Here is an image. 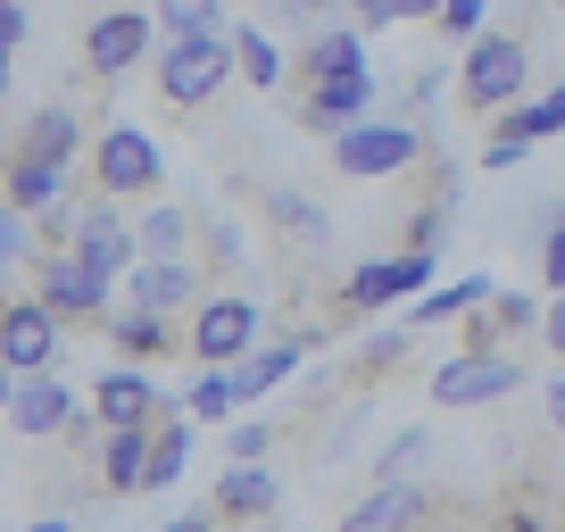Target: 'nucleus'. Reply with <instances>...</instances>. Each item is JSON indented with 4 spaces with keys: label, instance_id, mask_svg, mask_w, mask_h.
Listing matches in <instances>:
<instances>
[{
    "label": "nucleus",
    "instance_id": "obj_6",
    "mask_svg": "<svg viewBox=\"0 0 565 532\" xmlns=\"http://www.w3.org/2000/svg\"><path fill=\"white\" fill-rule=\"evenodd\" d=\"M433 275H441V249H383V258L350 266L341 308H350V317H383V308H399V300H416V291H433Z\"/></svg>",
    "mask_w": 565,
    "mask_h": 532
},
{
    "label": "nucleus",
    "instance_id": "obj_30",
    "mask_svg": "<svg viewBox=\"0 0 565 532\" xmlns=\"http://www.w3.org/2000/svg\"><path fill=\"white\" fill-rule=\"evenodd\" d=\"M541 284H548V300L565 291V200H548V216H541Z\"/></svg>",
    "mask_w": 565,
    "mask_h": 532
},
{
    "label": "nucleus",
    "instance_id": "obj_28",
    "mask_svg": "<svg viewBox=\"0 0 565 532\" xmlns=\"http://www.w3.org/2000/svg\"><path fill=\"white\" fill-rule=\"evenodd\" d=\"M424 458H433V425H407L399 441H383V449H374V482H407Z\"/></svg>",
    "mask_w": 565,
    "mask_h": 532
},
{
    "label": "nucleus",
    "instance_id": "obj_36",
    "mask_svg": "<svg viewBox=\"0 0 565 532\" xmlns=\"http://www.w3.org/2000/svg\"><path fill=\"white\" fill-rule=\"evenodd\" d=\"M200 242H209L216 275H233V266H242V225H233V216H209V225H200Z\"/></svg>",
    "mask_w": 565,
    "mask_h": 532
},
{
    "label": "nucleus",
    "instance_id": "obj_10",
    "mask_svg": "<svg viewBox=\"0 0 565 532\" xmlns=\"http://www.w3.org/2000/svg\"><path fill=\"white\" fill-rule=\"evenodd\" d=\"M515 391H524V358H508V350H458L433 374L441 408H491V400H515Z\"/></svg>",
    "mask_w": 565,
    "mask_h": 532
},
{
    "label": "nucleus",
    "instance_id": "obj_26",
    "mask_svg": "<svg viewBox=\"0 0 565 532\" xmlns=\"http://www.w3.org/2000/svg\"><path fill=\"white\" fill-rule=\"evenodd\" d=\"M183 408H192L200 425H233L249 400H242V383H233V366H200V383L183 391Z\"/></svg>",
    "mask_w": 565,
    "mask_h": 532
},
{
    "label": "nucleus",
    "instance_id": "obj_47",
    "mask_svg": "<svg viewBox=\"0 0 565 532\" xmlns=\"http://www.w3.org/2000/svg\"><path fill=\"white\" fill-rule=\"evenodd\" d=\"M416 532H441V524H433V515H424V524H416Z\"/></svg>",
    "mask_w": 565,
    "mask_h": 532
},
{
    "label": "nucleus",
    "instance_id": "obj_35",
    "mask_svg": "<svg viewBox=\"0 0 565 532\" xmlns=\"http://www.w3.org/2000/svg\"><path fill=\"white\" fill-rule=\"evenodd\" d=\"M25 225H34V216L0 200V275H18V266H25V249H34V242H25Z\"/></svg>",
    "mask_w": 565,
    "mask_h": 532
},
{
    "label": "nucleus",
    "instance_id": "obj_11",
    "mask_svg": "<svg viewBox=\"0 0 565 532\" xmlns=\"http://www.w3.org/2000/svg\"><path fill=\"white\" fill-rule=\"evenodd\" d=\"M150 34H159V18H150V9H100V18L84 25V75H92V84L134 75L141 58H150Z\"/></svg>",
    "mask_w": 565,
    "mask_h": 532
},
{
    "label": "nucleus",
    "instance_id": "obj_27",
    "mask_svg": "<svg viewBox=\"0 0 565 532\" xmlns=\"http://www.w3.org/2000/svg\"><path fill=\"white\" fill-rule=\"evenodd\" d=\"M499 291V275H466V284H433V291H416V317L424 324H449V317H475L482 300Z\"/></svg>",
    "mask_w": 565,
    "mask_h": 532
},
{
    "label": "nucleus",
    "instance_id": "obj_15",
    "mask_svg": "<svg viewBox=\"0 0 565 532\" xmlns=\"http://www.w3.org/2000/svg\"><path fill=\"white\" fill-rule=\"evenodd\" d=\"M167 416V391L150 383L141 366H108L100 383H92V425L117 433V425H159Z\"/></svg>",
    "mask_w": 565,
    "mask_h": 532
},
{
    "label": "nucleus",
    "instance_id": "obj_38",
    "mask_svg": "<svg viewBox=\"0 0 565 532\" xmlns=\"http://www.w3.org/2000/svg\"><path fill=\"white\" fill-rule=\"evenodd\" d=\"M18 42H25V0H0V51L18 58Z\"/></svg>",
    "mask_w": 565,
    "mask_h": 532
},
{
    "label": "nucleus",
    "instance_id": "obj_39",
    "mask_svg": "<svg viewBox=\"0 0 565 532\" xmlns=\"http://www.w3.org/2000/svg\"><path fill=\"white\" fill-rule=\"evenodd\" d=\"M491 532H548V524H541V508H499Z\"/></svg>",
    "mask_w": 565,
    "mask_h": 532
},
{
    "label": "nucleus",
    "instance_id": "obj_12",
    "mask_svg": "<svg viewBox=\"0 0 565 532\" xmlns=\"http://www.w3.org/2000/svg\"><path fill=\"white\" fill-rule=\"evenodd\" d=\"M67 249L92 266V275H108V284H125V275L141 266V233L125 225L117 209H108V192L92 200V209H75V225H67Z\"/></svg>",
    "mask_w": 565,
    "mask_h": 532
},
{
    "label": "nucleus",
    "instance_id": "obj_8",
    "mask_svg": "<svg viewBox=\"0 0 565 532\" xmlns=\"http://www.w3.org/2000/svg\"><path fill=\"white\" fill-rule=\"evenodd\" d=\"M159 183H167V159H159V142H150L141 125H108V134H92V192L141 200V192H159Z\"/></svg>",
    "mask_w": 565,
    "mask_h": 532
},
{
    "label": "nucleus",
    "instance_id": "obj_45",
    "mask_svg": "<svg viewBox=\"0 0 565 532\" xmlns=\"http://www.w3.org/2000/svg\"><path fill=\"white\" fill-rule=\"evenodd\" d=\"M25 532H67V515H34V524H25Z\"/></svg>",
    "mask_w": 565,
    "mask_h": 532
},
{
    "label": "nucleus",
    "instance_id": "obj_9",
    "mask_svg": "<svg viewBox=\"0 0 565 532\" xmlns=\"http://www.w3.org/2000/svg\"><path fill=\"white\" fill-rule=\"evenodd\" d=\"M34 291H42V300H51L67 324H100L108 308H117V300H108L117 284H108V275H92V266L75 258L67 242H42V258H34Z\"/></svg>",
    "mask_w": 565,
    "mask_h": 532
},
{
    "label": "nucleus",
    "instance_id": "obj_17",
    "mask_svg": "<svg viewBox=\"0 0 565 532\" xmlns=\"http://www.w3.org/2000/svg\"><path fill=\"white\" fill-rule=\"evenodd\" d=\"M108 341H117V358L125 366H150V358H167V350H183V333H175V317H159V308H141V300H125V308H108Z\"/></svg>",
    "mask_w": 565,
    "mask_h": 532
},
{
    "label": "nucleus",
    "instance_id": "obj_20",
    "mask_svg": "<svg viewBox=\"0 0 565 532\" xmlns=\"http://www.w3.org/2000/svg\"><path fill=\"white\" fill-rule=\"evenodd\" d=\"M374 117V75H358V84H308L300 92V125L308 134H341V125Z\"/></svg>",
    "mask_w": 565,
    "mask_h": 532
},
{
    "label": "nucleus",
    "instance_id": "obj_14",
    "mask_svg": "<svg viewBox=\"0 0 565 532\" xmlns=\"http://www.w3.org/2000/svg\"><path fill=\"white\" fill-rule=\"evenodd\" d=\"M200 275H209L200 258H141L134 275H125V300L159 308V317H192V308L209 300V291H200Z\"/></svg>",
    "mask_w": 565,
    "mask_h": 532
},
{
    "label": "nucleus",
    "instance_id": "obj_37",
    "mask_svg": "<svg viewBox=\"0 0 565 532\" xmlns=\"http://www.w3.org/2000/svg\"><path fill=\"white\" fill-rule=\"evenodd\" d=\"M433 108H441V67H416V75H407V117H433Z\"/></svg>",
    "mask_w": 565,
    "mask_h": 532
},
{
    "label": "nucleus",
    "instance_id": "obj_7",
    "mask_svg": "<svg viewBox=\"0 0 565 532\" xmlns=\"http://www.w3.org/2000/svg\"><path fill=\"white\" fill-rule=\"evenodd\" d=\"M58 350H67V317H58L34 284H25V291H0V358H9L18 374H51Z\"/></svg>",
    "mask_w": 565,
    "mask_h": 532
},
{
    "label": "nucleus",
    "instance_id": "obj_22",
    "mask_svg": "<svg viewBox=\"0 0 565 532\" xmlns=\"http://www.w3.org/2000/svg\"><path fill=\"white\" fill-rule=\"evenodd\" d=\"M209 508H216V515H242V524H266V515L282 508V482L266 475V458H258V466H233V475L216 482Z\"/></svg>",
    "mask_w": 565,
    "mask_h": 532
},
{
    "label": "nucleus",
    "instance_id": "obj_16",
    "mask_svg": "<svg viewBox=\"0 0 565 532\" xmlns=\"http://www.w3.org/2000/svg\"><path fill=\"white\" fill-rule=\"evenodd\" d=\"M424 515H433V491H424L416 475L407 482H366V499L341 515V532H416Z\"/></svg>",
    "mask_w": 565,
    "mask_h": 532
},
{
    "label": "nucleus",
    "instance_id": "obj_13",
    "mask_svg": "<svg viewBox=\"0 0 565 532\" xmlns=\"http://www.w3.org/2000/svg\"><path fill=\"white\" fill-rule=\"evenodd\" d=\"M92 408H75V391L58 383V366L51 374H25L18 383V400H9V433H25V441H58V433H75Z\"/></svg>",
    "mask_w": 565,
    "mask_h": 532
},
{
    "label": "nucleus",
    "instance_id": "obj_29",
    "mask_svg": "<svg viewBox=\"0 0 565 532\" xmlns=\"http://www.w3.org/2000/svg\"><path fill=\"white\" fill-rule=\"evenodd\" d=\"M233 51H242V75H249V92H282V51H275V34L242 25V34H233Z\"/></svg>",
    "mask_w": 565,
    "mask_h": 532
},
{
    "label": "nucleus",
    "instance_id": "obj_49",
    "mask_svg": "<svg viewBox=\"0 0 565 532\" xmlns=\"http://www.w3.org/2000/svg\"><path fill=\"white\" fill-rule=\"evenodd\" d=\"M0 159H9V150H0Z\"/></svg>",
    "mask_w": 565,
    "mask_h": 532
},
{
    "label": "nucleus",
    "instance_id": "obj_34",
    "mask_svg": "<svg viewBox=\"0 0 565 532\" xmlns=\"http://www.w3.org/2000/svg\"><path fill=\"white\" fill-rule=\"evenodd\" d=\"M266 449H275V425H249V416H233V425H225V458L233 466H258Z\"/></svg>",
    "mask_w": 565,
    "mask_h": 532
},
{
    "label": "nucleus",
    "instance_id": "obj_33",
    "mask_svg": "<svg viewBox=\"0 0 565 532\" xmlns=\"http://www.w3.org/2000/svg\"><path fill=\"white\" fill-rule=\"evenodd\" d=\"M216 9H225V0H150V18H159L167 34H209Z\"/></svg>",
    "mask_w": 565,
    "mask_h": 532
},
{
    "label": "nucleus",
    "instance_id": "obj_42",
    "mask_svg": "<svg viewBox=\"0 0 565 532\" xmlns=\"http://www.w3.org/2000/svg\"><path fill=\"white\" fill-rule=\"evenodd\" d=\"M548 433H565V374L548 383Z\"/></svg>",
    "mask_w": 565,
    "mask_h": 532
},
{
    "label": "nucleus",
    "instance_id": "obj_46",
    "mask_svg": "<svg viewBox=\"0 0 565 532\" xmlns=\"http://www.w3.org/2000/svg\"><path fill=\"white\" fill-rule=\"evenodd\" d=\"M0 100H9V51H0Z\"/></svg>",
    "mask_w": 565,
    "mask_h": 532
},
{
    "label": "nucleus",
    "instance_id": "obj_32",
    "mask_svg": "<svg viewBox=\"0 0 565 532\" xmlns=\"http://www.w3.org/2000/svg\"><path fill=\"white\" fill-rule=\"evenodd\" d=\"M350 9H358V25H366V34H383V25H407V18L433 25V9H441V0H350Z\"/></svg>",
    "mask_w": 565,
    "mask_h": 532
},
{
    "label": "nucleus",
    "instance_id": "obj_5",
    "mask_svg": "<svg viewBox=\"0 0 565 532\" xmlns=\"http://www.w3.org/2000/svg\"><path fill=\"white\" fill-rule=\"evenodd\" d=\"M67 183H75V167L34 159V150H18V142H9V159H0V200L34 216V225H42V242H67V225H75Z\"/></svg>",
    "mask_w": 565,
    "mask_h": 532
},
{
    "label": "nucleus",
    "instance_id": "obj_43",
    "mask_svg": "<svg viewBox=\"0 0 565 532\" xmlns=\"http://www.w3.org/2000/svg\"><path fill=\"white\" fill-rule=\"evenodd\" d=\"M18 383H25V374L9 366V358H0V416H9V400H18Z\"/></svg>",
    "mask_w": 565,
    "mask_h": 532
},
{
    "label": "nucleus",
    "instance_id": "obj_41",
    "mask_svg": "<svg viewBox=\"0 0 565 532\" xmlns=\"http://www.w3.org/2000/svg\"><path fill=\"white\" fill-rule=\"evenodd\" d=\"M541 341H548V350L565 358V291H557V300H548V317H541Z\"/></svg>",
    "mask_w": 565,
    "mask_h": 532
},
{
    "label": "nucleus",
    "instance_id": "obj_19",
    "mask_svg": "<svg viewBox=\"0 0 565 532\" xmlns=\"http://www.w3.org/2000/svg\"><path fill=\"white\" fill-rule=\"evenodd\" d=\"M300 75H308V84H358V75H374L366 67V25H317Z\"/></svg>",
    "mask_w": 565,
    "mask_h": 532
},
{
    "label": "nucleus",
    "instance_id": "obj_44",
    "mask_svg": "<svg viewBox=\"0 0 565 532\" xmlns=\"http://www.w3.org/2000/svg\"><path fill=\"white\" fill-rule=\"evenodd\" d=\"M282 9H291V18H308V25H317V9H333V0H282Z\"/></svg>",
    "mask_w": 565,
    "mask_h": 532
},
{
    "label": "nucleus",
    "instance_id": "obj_48",
    "mask_svg": "<svg viewBox=\"0 0 565 532\" xmlns=\"http://www.w3.org/2000/svg\"><path fill=\"white\" fill-rule=\"evenodd\" d=\"M548 9H557V18H565V0H548Z\"/></svg>",
    "mask_w": 565,
    "mask_h": 532
},
{
    "label": "nucleus",
    "instance_id": "obj_23",
    "mask_svg": "<svg viewBox=\"0 0 565 532\" xmlns=\"http://www.w3.org/2000/svg\"><path fill=\"white\" fill-rule=\"evenodd\" d=\"M266 225H275L282 242H300V249H324V242H333V216H324V200L291 192V183H275V192H266Z\"/></svg>",
    "mask_w": 565,
    "mask_h": 532
},
{
    "label": "nucleus",
    "instance_id": "obj_25",
    "mask_svg": "<svg viewBox=\"0 0 565 532\" xmlns=\"http://www.w3.org/2000/svg\"><path fill=\"white\" fill-rule=\"evenodd\" d=\"M183 466H192V408L159 416V449H150V482H141V491H175Z\"/></svg>",
    "mask_w": 565,
    "mask_h": 532
},
{
    "label": "nucleus",
    "instance_id": "obj_1",
    "mask_svg": "<svg viewBox=\"0 0 565 532\" xmlns=\"http://www.w3.org/2000/svg\"><path fill=\"white\" fill-rule=\"evenodd\" d=\"M324 159H333V175H350V183H383V175H407V167L433 159V134H424L416 117H358V125H341L333 142H324Z\"/></svg>",
    "mask_w": 565,
    "mask_h": 532
},
{
    "label": "nucleus",
    "instance_id": "obj_21",
    "mask_svg": "<svg viewBox=\"0 0 565 532\" xmlns=\"http://www.w3.org/2000/svg\"><path fill=\"white\" fill-rule=\"evenodd\" d=\"M18 150H34V159H58V167H75L92 142H84V117H75L67 100H51V108H34V117H25Z\"/></svg>",
    "mask_w": 565,
    "mask_h": 532
},
{
    "label": "nucleus",
    "instance_id": "obj_40",
    "mask_svg": "<svg viewBox=\"0 0 565 532\" xmlns=\"http://www.w3.org/2000/svg\"><path fill=\"white\" fill-rule=\"evenodd\" d=\"M216 524H225V515H216V508H183L175 524H159V532H216Z\"/></svg>",
    "mask_w": 565,
    "mask_h": 532
},
{
    "label": "nucleus",
    "instance_id": "obj_31",
    "mask_svg": "<svg viewBox=\"0 0 565 532\" xmlns=\"http://www.w3.org/2000/svg\"><path fill=\"white\" fill-rule=\"evenodd\" d=\"M482 18H491V0H441V9H433V34L466 51V42L482 34Z\"/></svg>",
    "mask_w": 565,
    "mask_h": 532
},
{
    "label": "nucleus",
    "instance_id": "obj_2",
    "mask_svg": "<svg viewBox=\"0 0 565 532\" xmlns=\"http://www.w3.org/2000/svg\"><path fill=\"white\" fill-rule=\"evenodd\" d=\"M233 75H242V51H233L225 25H209V34H167V51H159V100L167 108H209Z\"/></svg>",
    "mask_w": 565,
    "mask_h": 532
},
{
    "label": "nucleus",
    "instance_id": "obj_3",
    "mask_svg": "<svg viewBox=\"0 0 565 532\" xmlns=\"http://www.w3.org/2000/svg\"><path fill=\"white\" fill-rule=\"evenodd\" d=\"M532 84V42L524 34H475L466 42V67H458V108L466 117H499L515 108Z\"/></svg>",
    "mask_w": 565,
    "mask_h": 532
},
{
    "label": "nucleus",
    "instance_id": "obj_4",
    "mask_svg": "<svg viewBox=\"0 0 565 532\" xmlns=\"http://www.w3.org/2000/svg\"><path fill=\"white\" fill-rule=\"evenodd\" d=\"M258 341H266V308L249 300V291H209V300L183 317V350H192L200 366H242Z\"/></svg>",
    "mask_w": 565,
    "mask_h": 532
},
{
    "label": "nucleus",
    "instance_id": "obj_18",
    "mask_svg": "<svg viewBox=\"0 0 565 532\" xmlns=\"http://www.w3.org/2000/svg\"><path fill=\"white\" fill-rule=\"evenodd\" d=\"M150 449H159V425H117V433H100V491L134 499L141 482H150Z\"/></svg>",
    "mask_w": 565,
    "mask_h": 532
},
{
    "label": "nucleus",
    "instance_id": "obj_24",
    "mask_svg": "<svg viewBox=\"0 0 565 532\" xmlns=\"http://www.w3.org/2000/svg\"><path fill=\"white\" fill-rule=\"evenodd\" d=\"M200 225H209L200 209H150V216L134 225V233H141V258H192Z\"/></svg>",
    "mask_w": 565,
    "mask_h": 532
}]
</instances>
